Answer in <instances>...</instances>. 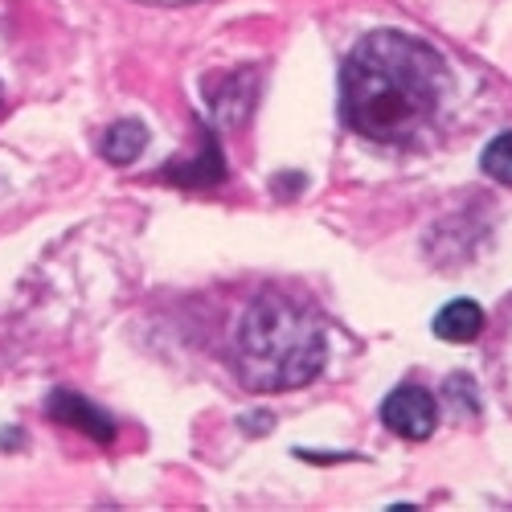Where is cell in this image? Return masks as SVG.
Returning a JSON list of instances; mask_svg holds the SVG:
<instances>
[{
  "mask_svg": "<svg viewBox=\"0 0 512 512\" xmlns=\"http://www.w3.org/2000/svg\"><path fill=\"white\" fill-rule=\"evenodd\" d=\"M451 91L443 54L402 29L365 33L340 70V119L373 144H410Z\"/></svg>",
  "mask_w": 512,
  "mask_h": 512,
  "instance_id": "6da1fadb",
  "label": "cell"
},
{
  "mask_svg": "<svg viewBox=\"0 0 512 512\" xmlns=\"http://www.w3.org/2000/svg\"><path fill=\"white\" fill-rule=\"evenodd\" d=\"M324 369V324L304 304L263 291L238 324V377L246 390H300Z\"/></svg>",
  "mask_w": 512,
  "mask_h": 512,
  "instance_id": "7a4b0ae2",
  "label": "cell"
},
{
  "mask_svg": "<svg viewBox=\"0 0 512 512\" xmlns=\"http://www.w3.org/2000/svg\"><path fill=\"white\" fill-rule=\"evenodd\" d=\"M381 422L402 439H426L439 422V406L418 386H398L386 402H381Z\"/></svg>",
  "mask_w": 512,
  "mask_h": 512,
  "instance_id": "3957f363",
  "label": "cell"
},
{
  "mask_svg": "<svg viewBox=\"0 0 512 512\" xmlns=\"http://www.w3.org/2000/svg\"><path fill=\"white\" fill-rule=\"evenodd\" d=\"M46 414H50L54 422L70 426V431L95 439V443H115V435H119L115 418L103 414L99 406H91L87 398L74 394V390H54V394L46 398Z\"/></svg>",
  "mask_w": 512,
  "mask_h": 512,
  "instance_id": "277c9868",
  "label": "cell"
},
{
  "mask_svg": "<svg viewBox=\"0 0 512 512\" xmlns=\"http://www.w3.org/2000/svg\"><path fill=\"white\" fill-rule=\"evenodd\" d=\"M209 107H213V115H218V123L238 127L254 107V70L222 74V87L209 95Z\"/></svg>",
  "mask_w": 512,
  "mask_h": 512,
  "instance_id": "5b68a950",
  "label": "cell"
},
{
  "mask_svg": "<svg viewBox=\"0 0 512 512\" xmlns=\"http://www.w3.org/2000/svg\"><path fill=\"white\" fill-rule=\"evenodd\" d=\"M480 332H484V312L472 300H455L435 316V336L451 340V345H467V340H476Z\"/></svg>",
  "mask_w": 512,
  "mask_h": 512,
  "instance_id": "8992f818",
  "label": "cell"
},
{
  "mask_svg": "<svg viewBox=\"0 0 512 512\" xmlns=\"http://www.w3.org/2000/svg\"><path fill=\"white\" fill-rule=\"evenodd\" d=\"M144 144H148V127H144L140 119H119V123L107 127L99 152H103V160H111V164H132V160L144 152Z\"/></svg>",
  "mask_w": 512,
  "mask_h": 512,
  "instance_id": "52a82bcc",
  "label": "cell"
},
{
  "mask_svg": "<svg viewBox=\"0 0 512 512\" xmlns=\"http://www.w3.org/2000/svg\"><path fill=\"white\" fill-rule=\"evenodd\" d=\"M480 164H484V173H488L492 181H500V185H512V132L496 136V140L484 148Z\"/></svg>",
  "mask_w": 512,
  "mask_h": 512,
  "instance_id": "ba28073f",
  "label": "cell"
},
{
  "mask_svg": "<svg viewBox=\"0 0 512 512\" xmlns=\"http://www.w3.org/2000/svg\"><path fill=\"white\" fill-rule=\"evenodd\" d=\"M140 5H197V0H140Z\"/></svg>",
  "mask_w": 512,
  "mask_h": 512,
  "instance_id": "9c48e42d",
  "label": "cell"
},
{
  "mask_svg": "<svg viewBox=\"0 0 512 512\" xmlns=\"http://www.w3.org/2000/svg\"><path fill=\"white\" fill-rule=\"evenodd\" d=\"M0 111H5V91H0Z\"/></svg>",
  "mask_w": 512,
  "mask_h": 512,
  "instance_id": "30bf717a",
  "label": "cell"
}]
</instances>
